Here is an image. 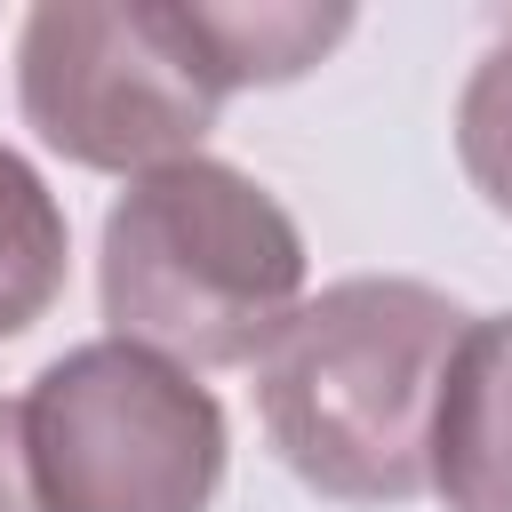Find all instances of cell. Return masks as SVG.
I'll return each mask as SVG.
<instances>
[{"mask_svg":"<svg viewBox=\"0 0 512 512\" xmlns=\"http://www.w3.org/2000/svg\"><path fill=\"white\" fill-rule=\"evenodd\" d=\"M472 312L400 272H360L288 312L256 360V408L280 464L336 504L424 496L432 400Z\"/></svg>","mask_w":512,"mask_h":512,"instance_id":"1","label":"cell"},{"mask_svg":"<svg viewBox=\"0 0 512 512\" xmlns=\"http://www.w3.org/2000/svg\"><path fill=\"white\" fill-rule=\"evenodd\" d=\"M96 296L120 344L176 368H248L304 304L296 216L232 160H168L104 208Z\"/></svg>","mask_w":512,"mask_h":512,"instance_id":"2","label":"cell"},{"mask_svg":"<svg viewBox=\"0 0 512 512\" xmlns=\"http://www.w3.org/2000/svg\"><path fill=\"white\" fill-rule=\"evenodd\" d=\"M16 440L40 512H208L232 456L216 392L120 336L56 352L16 400Z\"/></svg>","mask_w":512,"mask_h":512,"instance_id":"3","label":"cell"},{"mask_svg":"<svg viewBox=\"0 0 512 512\" xmlns=\"http://www.w3.org/2000/svg\"><path fill=\"white\" fill-rule=\"evenodd\" d=\"M224 96L184 0H48L16 32V104L72 168L152 176L192 160Z\"/></svg>","mask_w":512,"mask_h":512,"instance_id":"4","label":"cell"},{"mask_svg":"<svg viewBox=\"0 0 512 512\" xmlns=\"http://www.w3.org/2000/svg\"><path fill=\"white\" fill-rule=\"evenodd\" d=\"M424 488L448 512H512V312H488L456 336L432 400Z\"/></svg>","mask_w":512,"mask_h":512,"instance_id":"5","label":"cell"},{"mask_svg":"<svg viewBox=\"0 0 512 512\" xmlns=\"http://www.w3.org/2000/svg\"><path fill=\"white\" fill-rule=\"evenodd\" d=\"M64 264H72L64 200L16 144H0V344L48 320V304L64 296Z\"/></svg>","mask_w":512,"mask_h":512,"instance_id":"6","label":"cell"},{"mask_svg":"<svg viewBox=\"0 0 512 512\" xmlns=\"http://www.w3.org/2000/svg\"><path fill=\"white\" fill-rule=\"evenodd\" d=\"M192 24L208 40L224 88H280V80H304L352 32V8H288V0L216 8V0H192Z\"/></svg>","mask_w":512,"mask_h":512,"instance_id":"7","label":"cell"},{"mask_svg":"<svg viewBox=\"0 0 512 512\" xmlns=\"http://www.w3.org/2000/svg\"><path fill=\"white\" fill-rule=\"evenodd\" d=\"M456 160L472 176V192L512 216V32L488 40V56L472 64L464 96H456Z\"/></svg>","mask_w":512,"mask_h":512,"instance_id":"8","label":"cell"},{"mask_svg":"<svg viewBox=\"0 0 512 512\" xmlns=\"http://www.w3.org/2000/svg\"><path fill=\"white\" fill-rule=\"evenodd\" d=\"M0 512H40L32 472H24V440H16V400H0Z\"/></svg>","mask_w":512,"mask_h":512,"instance_id":"9","label":"cell"}]
</instances>
